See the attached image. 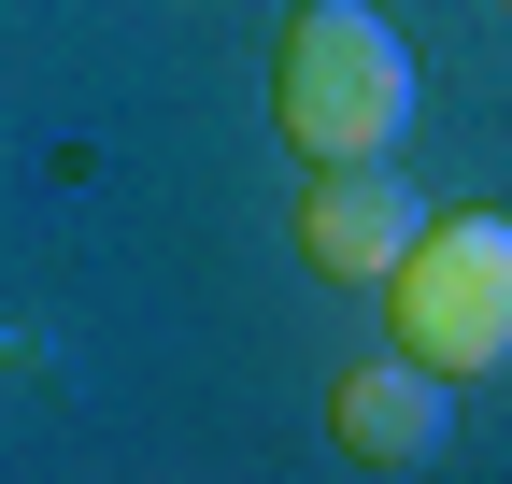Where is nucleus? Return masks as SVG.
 Wrapping results in <instances>:
<instances>
[{"instance_id": "obj_3", "label": "nucleus", "mask_w": 512, "mask_h": 484, "mask_svg": "<svg viewBox=\"0 0 512 484\" xmlns=\"http://www.w3.org/2000/svg\"><path fill=\"white\" fill-rule=\"evenodd\" d=\"M413 228H427V200H413L399 157H328L313 200H299V257L328 271V285H384V271L413 257Z\"/></svg>"}, {"instance_id": "obj_2", "label": "nucleus", "mask_w": 512, "mask_h": 484, "mask_svg": "<svg viewBox=\"0 0 512 484\" xmlns=\"http://www.w3.org/2000/svg\"><path fill=\"white\" fill-rule=\"evenodd\" d=\"M384 328H399V356H427L441 385L512 371V214H427L413 257L384 271Z\"/></svg>"}, {"instance_id": "obj_4", "label": "nucleus", "mask_w": 512, "mask_h": 484, "mask_svg": "<svg viewBox=\"0 0 512 484\" xmlns=\"http://www.w3.org/2000/svg\"><path fill=\"white\" fill-rule=\"evenodd\" d=\"M328 442L356 470H441V442H456V399H441L427 356H356V371L328 385Z\"/></svg>"}, {"instance_id": "obj_1", "label": "nucleus", "mask_w": 512, "mask_h": 484, "mask_svg": "<svg viewBox=\"0 0 512 484\" xmlns=\"http://www.w3.org/2000/svg\"><path fill=\"white\" fill-rule=\"evenodd\" d=\"M271 129L328 171V157H399L413 129V43L370 0H299L271 43Z\"/></svg>"}]
</instances>
